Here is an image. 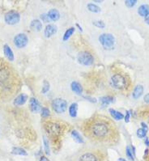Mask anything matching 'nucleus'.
<instances>
[{
    "label": "nucleus",
    "mask_w": 149,
    "mask_h": 161,
    "mask_svg": "<svg viewBox=\"0 0 149 161\" xmlns=\"http://www.w3.org/2000/svg\"><path fill=\"white\" fill-rule=\"evenodd\" d=\"M82 130L86 137L97 143H107L116 138L114 124L108 118L95 115L83 123Z\"/></svg>",
    "instance_id": "obj_1"
},
{
    "label": "nucleus",
    "mask_w": 149,
    "mask_h": 161,
    "mask_svg": "<svg viewBox=\"0 0 149 161\" xmlns=\"http://www.w3.org/2000/svg\"><path fill=\"white\" fill-rule=\"evenodd\" d=\"M66 124L62 122L53 119H48L44 122V128L51 138H58L62 136L65 130Z\"/></svg>",
    "instance_id": "obj_2"
},
{
    "label": "nucleus",
    "mask_w": 149,
    "mask_h": 161,
    "mask_svg": "<svg viewBox=\"0 0 149 161\" xmlns=\"http://www.w3.org/2000/svg\"><path fill=\"white\" fill-rule=\"evenodd\" d=\"M104 155L100 150H87L81 152L76 161H103Z\"/></svg>",
    "instance_id": "obj_3"
},
{
    "label": "nucleus",
    "mask_w": 149,
    "mask_h": 161,
    "mask_svg": "<svg viewBox=\"0 0 149 161\" xmlns=\"http://www.w3.org/2000/svg\"><path fill=\"white\" fill-rule=\"evenodd\" d=\"M99 42L105 49L111 50L115 43V38L110 33H103L99 37Z\"/></svg>",
    "instance_id": "obj_4"
},
{
    "label": "nucleus",
    "mask_w": 149,
    "mask_h": 161,
    "mask_svg": "<svg viewBox=\"0 0 149 161\" xmlns=\"http://www.w3.org/2000/svg\"><path fill=\"white\" fill-rule=\"evenodd\" d=\"M111 83L113 87L118 90H123L126 87V79L122 74H115L111 78Z\"/></svg>",
    "instance_id": "obj_5"
},
{
    "label": "nucleus",
    "mask_w": 149,
    "mask_h": 161,
    "mask_svg": "<svg viewBox=\"0 0 149 161\" xmlns=\"http://www.w3.org/2000/svg\"><path fill=\"white\" fill-rule=\"evenodd\" d=\"M77 60L80 64L84 65V66H90L94 62V58H93V54L88 53V52L84 51L80 52L78 54L77 57Z\"/></svg>",
    "instance_id": "obj_6"
},
{
    "label": "nucleus",
    "mask_w": 149,
    "mask_h": 161,
    "mask_svg": "<svg viewBox=\"0 0 149 161\" xmlns=\"http://www.w3.org/2000/svg\"><path fill=\"white\" fill-rule=\"evenodd\" d=\"M52 108L53 110L57 113V114H62L66 111L67 108V103L65 100L61 99V98H57L54 99L52 101Z\"/></svg>",
    "instance_id": "obj_7"
},
{
    "label": "nucleus",
    "mask_w": 149,
    "mask_h": 161,
    "mask_svg": "<svg viewBox=\"0 0 149 161\" xmlns=\"http://www.w3.org/2000/svg\"><path fill=\"white\" fill-rule=\"evenodd\" d=\"M4 20L6 24H7V25H14L19 23V21L20 20V13L18 11L12 10L5 14Z\"/></svg>",
    "instance_id": "obj_8"
},
{
    "label": "nucleus",
    "mask_w": 149,
    "mask_h": 161,
    "mask_svg": "<svg viewBox=\"0 0 149 161\" xmlns=\"http://www.w3.org/2000/svg\"><path fill=\"white\" fill-rule=\"evenodd\" d=\"M14 45L19 49H22L27 46L29 39L25 33H19L14 37Z\"/></svg>",
    "instance_id": "obj_9"
},
{
    "label": "nucleus",
    "mask_w": 149,
    "mask_h": 161,
    "mask_svg": "<svg viewBox=\"0 0 149 161\" xmlns=\"http://www.w3.org/2000/svg\"><path fill=\"white\" fill-rule=\"evenodd\" d=\"M29 109H30L31 112L36 113V114L39 113L42 110V107H41L39 101L34 97H32L29 100Z\"/></svg>",
    "instance_id": "obj_10"
},
{
    "label": "nucleus",
    "mask_w": 149,
    "mask_h": 161,
    "mask_svg": "<svg viewBox=\"0 0 149 161\" xmlns=\"http://www.w3.org/2000/svg\"><path fill=\"white\" fill-rule=\"evenodd\" d=\"M11 76V72L6 67L0 68V83H5L7 80H9Z\"/></svg>",
    "instance_id": "obj_11"
},
{
    "label": "nucleus",
    "mask_w": 149,
    "mask_h": 161,
    "mask_svg": "<svg viewBox=\"0 0 149 161\" xmlns=\"http://www.w3.org/2000/svg\"><path fill=\"white\" fill-rule=\"evenodd\" d=\"M28 100V96L25 93H21L20 95L17 96L16 98H15L14 101H13V104H14V105H16V106H20V105H25V102L27 101Z\"/></svg>",
    "instance_id": "obj_12"
},
{
    "label": "nucleus",
    "mask_w": 149,
    "mask_h": 161,
    "mask_svg": "<svg viewBox=\"0 0 149 161\" xmlns=\"http://www.w3.org/2000/svg\"><path fill=\"white\" fill-rule=\"evenodd\" d=\"M57 31H58V29H57L55 25H49L45 29L44 34H45V37L49 38V37H51L52 36H54L57 33Z\"/></svg>",
    "instance_id": "obj_13"
},
{
    "label": "nucleus",
    "mask_w": 149,
    "mask_h": 161,
    "mask_svg": "<svg viewBox=\"0 0 149 161\" xmlns=\"http://www.w3.org/2000/svg\"><path fill=\"white\" fill-rule=\"evenodd\" d=\"M3 52H4V55L6 56V58H7L9 61H11V62L14 61V54H13L12 50L11 49V47L8 45L5 44L4 46H3Z\"/></svg>",
    "instance_id": "obj_14"
},
{
    "label": "nucleus",
    "mask_w": 149,
    "mask_h": 161,
    "mask_svg": "<svg viewBox=\"0 0 149 161\" xmlns=\"http://www.w3.org/2000/svg\"><path fill=\"white\" fill-rule=\"evenodd\" d=\"M30 28L33 31L39 32L42 29V24L39 20H33L30 24Z\"/></svg>",
    "instance_id": "obj_15"
},
{
    "label": "nucleus",
    "mask_w": 149,
    "mask_h": 161,
    "mask_svg": "<svg viewBox=\"0 0 149 161\" xmlns=\"http://www.w3.org/2000/svg\"><path fill=\"white\" fill-rule=\"evenodd\" d=\"M138 13H139V16L146 18V17L149 15V5L148 4L141 5V6L139 7V9H138Z\"/></svg>",
    "instance_id": "obj_16"
},
{
    "label": "nucleus",
    "mask_w": 149,
    "mask_h": 161,
    "mask_svg": "<svg viewBox=\"0 0 149 161\" xmlns=\"http://www.w3.org/2000/svg\"><path fill=\"white\" fill-rule=\"evenodd\" d=\"M70 87H71V90H72L74 93H76L78 95H81V93L83 92V87H82L80 83L74 81V82H72L71 84H70Z\"/></svg>",
    "instance_id": "obj_17"
},
{
    "label": "nucleus",
    "mask_w": 149,
    "mask_h": 161,
    "mask_svg": "<svg viewBox=\"0 0 149 161\" xmlns=\"http://www.w3.org/2000/svg\"><path fill=\"white\" fill-rule=\"evenodd\" d=\"M143 92V87L142 85H137L135 87L132 93V96L134 99H138L142 96Z\"/></svg>",
    "instance_id": "obj_18"
},
{
    "label": "nucleus",
    "mask_w": 149,
    "mask_h": 161,
    "mask_svg": "<svg viewBox=\"0 0 149 161\" xmlns=\"http://www.w3.org/2000/svg\"><path fill=\"white\" fill-rule=\"evenodd\" d=\"M47 15L49 18L53 21H57L60 17V14L58 12V11L56 10V9H51L50 11H49Z\"/></svg>",
    "instance_id": "obj_19"
},
{
    "label": "nucleus",
    "mask_w": 149,
    "mask_h": 161,
    "mask_svg": "<svg viewBox=\"0 0 149 161\" xmlns=\"http://www.w3.org/2000/svg\"><path fill=\"white\" fill-rule=\"evenodd\" d=\"M109 111H110V114H111L112 117H113V118H114L115 120H122V118H124V115H123L122 113H120V112H118V111H116V110H114V109H110Z\"/></svg>",
    "instance_id": "obj_20"
},
{
    "label": "nucleus",
    "mask_w": 149,
    "mask_h": 161,
    "mask_svg": "<svg viewBox=\"0 0 149 161\" xmlns=\"http://www.w3.org/2000/svg\"><path fill=\"white\" fill-rule=\"evenodd\" d=\"M77 110H78V105L77 103H72L69 107V114L71 118H75L77 116Z\"/></svg>",
    "instance_id": "obj_21"
},
{
    "label": "nucleus",
    "mask_w": 149,
    "mask_h": 161,
    "mask_svg": "<svg viewBox=\"0 0 149 161\" xmlns=\"http://www.w3.org/2000/svg\"><path fill=\"white\" fill-rule=\"evenodd\" d=\"M134 150H135L134 147H130V146L126 147V156L128 157V159H130V160H135V151Z\"/></svg>",
    "instance_id": "obj_22"
},
{
    "label": "nucleus",
    "mask_w": 149,
    "mask_h": 161,
    "mask_svg": "<svg viewBox=\"0 0 149 161\" xmlns=\"http://www.w3.org/2000/svg\"><path fill=\"white\" fill-rule=\"evenodd\" d=\"M11 153L13 155H27L28 153L27 151H25V149L21 148V147H13L12 150H11Z\"/></svg>",
    "instance_id": "obj_23"
},
{
    "label": "nucleus",
    "mask_w": 149,
    "mask_h": 161,
    "mask_svg": "<svg viewBox=\"0 0 149 161\" xmlns=\"http://www.w3.org/2000/svg\"><path fill=\"white\" fill-rule=\"evenodd\" d=\"M71 136L74 138V140L78 143H84V138L77 130H73L71 132Z\"/></svg>",
    "instance_id": "obj_24"
},
{
    "label": "nucleus",
    "mask_w": 149,
    "mask_h": 161,
    "mask_svg": "<svg viewBox=\"0 0 149 161\" xmlns=\"http://www.w3.org/2000/svg\"><path fill=\"white\" fill-rule=\"evenodd\" d=\"M100 102L103 106L108 105L109 104L114 102V98L111 96H103L100 98Z\"/></svg>",
    "instance_id": "obj_25"
},
{
    "label": "nucleus",
    "mask_w": 149,
    "mask_h": 161,
    "mask_svg": "<svg viewBox=\"0 0 149 161\" xmlns=\"http://www.w3.org/2000/svg\"><path fill=\"white\" fill-rule=\"evenodd\" d=\"M74 33V27H71L69 29H67L65 33L64 36H63V41H67V40L71 37L73 33Z\"/></svg>",
    "instance_id": "obj_26"
},
{
    "label": "nucleus",
    "mask_w": 149,
    "mask_h": 161,
    "mask_svg": "<svg viewBox=\"0 0 149 161\" xmlns=\"http://www.w3.org/2000/svg\"><path fill=\"white\" fill-rule=\"evenodd\" d=\"M87 7H88V9L90 11H92V12L97 13L101 11V8H100L98 6L94 4V3H88Z\"/></svg>",
    "instance_id": "obj_27"
},
{
    "label": "nucleus",
    "mask_w": 149,
    "mask_h": 161,
    "mask_svg": "<svg viewBox=\"0 0 149 161\" xmlns=\"http://www.w3.org/2000/svg\"><path fill=\"white\" fill-rule=\"evenodd\" d=\"M43 143L44 147H45V151H46V155H50V145H49V140L46 138V137H44L43 138Z\"/></svg>",
    "instance_id": "obj_28"
},
{
    "label": "nucleus",
    "mask_w": 149,
    "mask_h": 161,
    "mask_svg": "<svg viewBox=\"0 0 149 161\" xmlns=\"http://www.w3.org/2000/svg\"><path fill=\"white\" fill-rule=\"evenodd\" d=\"M147 130H146L145 129L143 128H140L139 130H137V136L139 137V138H144L146 136V134H147Z\"/></svg>",
    "instance_id": "obj_29"
},
{
    "label": "nucleus",
    "mask_w": 149,
    "mask_h": 161,
    "mask_svg": "<svg viewBox=\"0 0 149 161\" xmlns=\"http://www.w3.org/2000/svg\"><path fill=\"white\" fill-rule=\"evenodd\" d=\"M41 112H42V118H48L49 116H50V110L48 109V108L46 107H43L42 108V110H41Z\"/></svg>",
    "instance_id": "obj_30"
},
{
    "label": "nucleus",
    "mask_w": 149,
    "mask_h": 161,
    "mask_svg": "<svg viewBox=\"0 0 149 161\" xmlns=\"http://www.w3.org/2000/svg\"><path fill=\"white\" fill-rule=\"evenodd\" d=\"M49 90H50V83H49V82H47V81H44L43 87H42V93L45 94V93L47 92Z\"/></svg>",
    "instance_id": "obj_31"
},
{
    "label": "nucleus",
    "mask_w": 149,
    "mask_h": 161,
    "mask_svg": "<svg viewBox=\"0 0 149 161\" xmlns=\"http://www.w3.org/2000/svg\"><path fill=\"white\" fill-rule=\"evenodd\" d=\"M93 25L97 26V28H100V29H104L106 27V24L104 23L103 21L102 20H96L93 22Z\"/></svg>",
    "instance_id": "obj_32"
},
{
    "label": "nucleus",
    "mask_w": 149,
    "mask_h": 161,
    "mask_svg": "<svg viewBox=\"0 0 149 161\" xmlns=\"http://www.w3.org/2000/svg\"><path fill=\"white\" fill-rule=\"evenodd\" d=\"M136 0H127V1L125 2V4L128 7H131L135 6V5L136 4Z\"/></svg>",
    "instance_id": "obj_33"
},
{
    "label": "nucleus",
    "mask_w": 149,
    "mask_h": 161,
    "mask_svg": "<svg viewBox=\"0 0 149 161\" xmlns=\"http://www.w3.org/2000/svg\"><path fill=\"white\" fill-rule=\"evenodd\" d=\"M41 18H42V20L44 22H46V23H47V22H50V19L49 18L47 14H42V16H41Z\"/></svg>",
    "instance_id": "obj_34"
},
{
    "label": "nucleus",
    "mask_w": 149,
    "mask_h": 161,
    "mask_svg": "<svg viewBox=\"0 0 149 161\" xmlns=\"http://www.w3.org/2000/svg\"><path fill=\"white\" fill-rule=\"evenodd\" d=\"M129 118H130V114H129V112L127 111V112H126V118H125V122H129Z\"/></svg>",
    "instance_id": "obj_35"
},
{
    "label": "nucleus",
    "mask_w": 149,
    "mask_h": 161,
    "mask_svg": "<svg viewBox=\"0 0 149 161\" xmlns=\"http://www.w3.org/2000/svg\"><path fill=\"white\" fill-rule=\"evenodd\" d=\"M144 101L147 104H149V93L144 96Z\"/></svg>",
    "instance_id": "obj_36"
},
{
    "label": "nucleus",
    "mask_w": 149,
    "mask_h": 161,
    "mask_svg": "<svg viewBox=\"0 0 149 161\" xmlns=\"http://www.w3.org/2000/svg\"><path fill=\"white\" fill-rule=\"evenodd\" d=\"M141 126H142V128L145 129L146 130H148V127H147V126L145 124L144 122H142V123H141Z\"/></svg>",
    "instance_id": "obj_37"
},
{
    "label": "nucleus",
    "mask_w": 149,
    "mask_h": 161,
    "mask_svg": "<svg viewBox=\"0 0 149 161\" xmlns=\"http://www.w3.org/2000/svg\"><path fill=\"white\" fill-rule=\"evenodd\" d=\"M40 161H50V160H49L46 156H42L41 157V159H40Z\"/></svg>",
    "instance_id": "obj_38"
},
{
    "label": "nucleus",
    "mask_w": 149,
    "mask_h": 161,
    "mask_svg": "<svg viewBox=\"0 0 149 161\" xmlns=\"http://www.w3.org/2000/svg\"><path fill=\"white\" fill-rule=\"evenodd\" d=\"M145 22H146L147 25H149V15L147 16V17H146V18H145Z\"/></svg>",
    "instance_id": "obj_39"
},
{
    "label": "nucleus",
    "mask_w": 149,
    "mask_h": 161,
    "mask_svg": "<svg viewBox=\"0 0 149 161\" xmlns=\"http://www.w3.org/2000/svg\"><path fill=\"white\" fill-rule=\"evenodd\" d=\"M145 143H146V144H147V146H148V145H149V140H148V138H146V140H145Z\"/></svg>",
    "instance_id": "obj_40"
},
{
    "label": "nucleus",
    "mask_w": 149,
    "mask_h": 161,
    "mask_svg": "<svg viewBox=\"0 0 149 161\" xmlns=\"http://www.w3.org/2000/svg\"><path fill=\"white\" fill-rule=\"evenodd\" d=\"M118 161H126V159H122V158H120V159H118Z\"/></svg>",
    "instance_id": "obj_41"
},
{
    "label": "nucleus",
    "mask_w": 149,
    "mask_h": 161,
    "mask_svg": "<svg viewBox=\"0 0 149 161\" xmlns=\"http://www.w3.org/2000/svg\"><path fill=\"white\" fill-rule=\"evenodd\" d=\"M148 122H149V118H148Z\"/></svg>",
    "instance_id": "obj_42"
}]
</instances>
